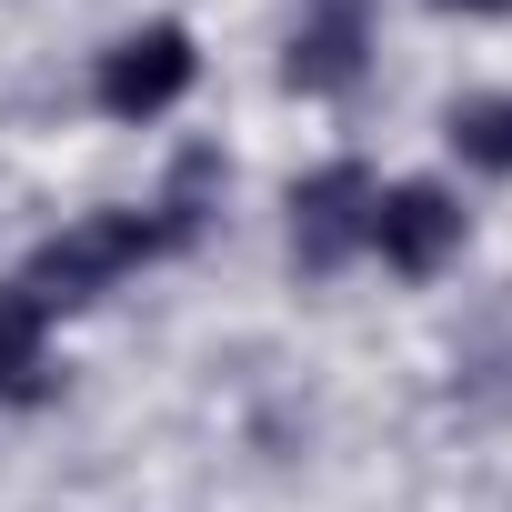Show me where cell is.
Listing matches in <instances>:
<instances>
[{"instance_id":"6da1fadb","label":"cell","mask_w":512,"mask_h":512,"mask_svg":"<svg viewBox=\"0 0 512 512\" xmlns=\"http://www.w3.org/2000/svg\"><path fill=\"white\" fill-rule=\"evenodd\" d=\"M211 181H221V151H181V171H171V191H161L151 211H91V221L51 231V241L31 251L21 292H31L41 312H61V302H91V292H111L121 272L161 262V251H181V241L201 231V201H211Z\"/></svg>"},{"instance_id":"7a4b0ae2","label":"cell","mask_w":512,"mask_h":512,"mask_svg":"<svg viewBox=\"0 0 512 512\" xmlns=\"http://www.w3.org/2000/svg\"><path fill=\"white\" fill-rule=\"evenodd\" d=\"M362 251H382V262L402 272V282H432L452 251H462V201L442 191V181H402V191H372V231H362Z\"/></svg>"},{"instance_id":"3957f363","label":"cell","mask_w":512,"mask_h":512,"mask_svg":"<svg viewBox=\"0 0 512 512\" xmlns=\"http://www.w3.org/2000/svg\"><path fill=\"white\" fill-rule=\"evenodd\" d=\"M191 71H201V61H191V31H181V21H151V31H131V41L101 51V81H91V91H101L111 121H151V111H171V101L191 91Z\"/></svg>"},{"instance_id":"277c9868","label":"cell","mask_w":512,"mask_h":512,"mask_svg":"<svg viewBox=\"0 0 512 512\" xmlns=\"http://www.w3.org/2000/svg\"><path fill=\"white\" fill-rule=\"evenodd\" d=\"M362 231H372V171H362V161H332V171H312V181L292 191V262H302V272L352 262Z\"/></svg>"},{"instance_id":"5b68a950","label":"cell","mask_w":512,"mask_h":512,"mask_svg":"<svg viewBox=\"0 0 512 512\" xmlns=\"http://www.w3.org/2000/svg\"><path fill=\"white\" fill-rule=\"evenodd\" d=\"M362 61H372V0H312L302 11V31H292V91H312V101H332V91H352L362 81Z\"/></svg>"},{"instance_id":"8992f818","label":"cell","mask_w":512,"mask_h":512,"mask_svg":"<svg viewBox=\"0 0 512 512\" xmlns=\"http://www.w3.org/2000/svg\"><path fill=\"white\" fill-rule=\"evenodd\" d=\"M41 302L21 282H0V402H31L41 392Z\"/></svg>"},{"instance_id":"52a82bcc","label":"cell","mask_w":512,"mask_h":512,"mask_svg":"<svg viewBox=\"0 0 512 512\" xmlns=\"http://www.w3.org/2000/svg\"><path fill=\"white\" fill-rule=\"evenodd\" d=\"M452 151L472 171H512V101H462L452 111Z\"/></svg>"},{"instance_id":"ba28073f","label":"cell","mask_w":512,"mask_h":512,"mask_svg":"<svg viewBox=\"0 0 512 512\" xmlns=\"http://www.w3.org/2000/svg\"><path fill=\"white\" fill-rule=\"evenodd\" d=\"M442 11H512V0H442Z\"/></svg>"}]
</instances>
